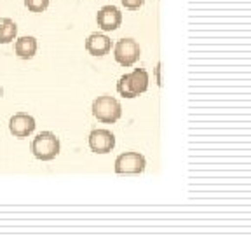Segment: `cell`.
I'll list each match as a JSON object with an SVG mask.
<instances>
[{
    "label": "cell",
    "instance_id": "5bb4252c",
    "mask_svg": "<svg viewBox=\"0 0 251 236\" xmlns=\"http://www.w3.org/2000/svg\"><path fill=\"white\" fill-rule=\"evenodd\" d=\"M2 94H4V89H2V86H0V98H2Z\"/></svg>",
    "mask_w": 251,
    "mask_h": 236
},
{
    "label": "cell",
    "instance_id": "9c48e42d",
    "mask_svg": "<svg viewBox=\"0 0 251 236\" xmlns=\"http://www.w3.org/2000/svg\"><path fill=\"white\" fill-rule=\"evenodd\" d=\"M86 49L93 56H105L112 49V40L105 33H91L86 39Z\"/></svg>",
    "mask_w": 251,
    "mask_h": 236
},
{
    "label": "cell",
    "instance_id": "8fae6325",
    "mask_svg": "<svg viewBox=\"0 0 251 236\" xmlns=\"http://www.w3.org/2000/svg\"><path fill=\"white\" fill-rule=\"evenodd\" d=\"M16 35H18V25L11 18L2 20V25H0V44L12 42L16 39Z\"/></svg>",
    "mask_w": 251,
    "mask_h": 236
},
{
    "label": "cell",
    "instance_id": "ba28073f",
    "mask_svg": "<svg viewBox=\"0 0 251 236\" xmlns=\"http://www.w3.org/2000/svg\"><path fill=\"white\" fill-rule=\"evenodd\" d=\"M96 23L101 30L105 31H114L121 27L122 23V14L115 5H105L98 11L96 14Z\"/></svg>",
    "mask_w": 251,
    "mask_h": 236
},
{
    "label": "cell",
    "instance_id": "7a4b0ae2",
    "mask_svg": "<svg viewBox=\"0 0 251 236\" xmlns=\"http://www.w3.org/2000/svg\"><path fill=\"white\" fill-rule=\"evenodd\" d=\"M61 144L52 131H42L31 140V154L39 161H51L59 154Z\"/></svg>",
    "mask_w": 251,
    "mask_h": 236
},
{
    "label": "cell",
    "instance_id": "4fadbf2b",
    "mask_svg": "<svg viewBox=\"0 0 251 236\" xmlns=\"http://www.w3.org/2000/svg\"><path fill=\"white\" fill-rule=\"evenodd\" d=\"M122 5H124L126 9H131V11H134V9H140L141 5L145 4V0H121Z\"/></svg>",
    "mask_w": 251,
    "mask_h": 236
},
{
    "label": "cell",
    "instance_id": "30bf717a",
    "mask_svg": "<svg viewBox=\"0 0 251 236\" xmlns=\"http://www.w3.org/2000/svg\"><path fill=\"white\" fill-rule=\"evenodd\" d=\"M14 51L21 59H31L37 53V39L31 35L21 37V39L16 40Z\"/></svg>",
    "mask_w": 251,
    "mask_h": 236
},
{
    "label": "cell",
    "instance_id": "3957f363",
    "mask_svg": "<svg viewBox=\"0 0 251 236\" xmlns=\"http://www.w3.org/2000/svg\"><path fill=\"white\" fill-rule=\"evenodd\" d=\"M91 110H93L94 118L98 119V121L105 122V124H114L122 116V107L119 103V100L114 98V96H108V94L94 98Z\"/></svg>",
    "mask_w": 251,
    "mask_h": 236
},
{
    "label": "cell",
    "instance_id": "7c38bea8",
    "mask_svg": "<svg viewBox=\"0 0 251 236\" xmlns=\"http://www.w3.org/2000/svg\"><path fill=\"white\" fill-rule=\"evenodd\" d=\"M25 5L31 12H44L49 7V0H25Z\"/></svg>",
    "mask_w": 251,
    "mask_h": 236
},
{
    "label": "cell",
    "instance_id": "277c9868",
    "mask_svg": "<svg viewBox=\"0 0 251 236\" xmlns=\"http://www.w3.org/2000/svg\"><path fill=\"white\" fill-rule=\"evenodd\" d=\"M147 168V159L141 152H122L115 159L114 170L119 175H140Z\"/></svg>",
    "mask_w": 251,
    "mask_h": 236
},
{
    "label": "cell",
    "instance_id": "52a82bcc",
    "mask_svg": "<svg viewBox=\"0 0 251 236\" xmlns=\"http://www.w3.org/2000/svg\"><path fill=\"white\" fill-rule=\"evenodd\" d=\"M35 119L30 114L25 112H18L9 119V131L14 135L16 138H26L35 131Z\"/></svg>",
    "mask_w": 251,
    "mask_h": 236
},
{
    "label": "cell",
    "instance_id": "8992f818",
    "mask_svg": "<svg viewBox=\"0 0 251 236\" xmlns=\"http://www.w3.org/2000/svg\"><path fill=\"white\" fill-rule=\"evenodd\" d=\"M115 147V135L108 130H93L89 133V149L94 154H108Z\"/></svg>",
    "mask_w": 251,
    "mask_h": 236
},
{
    "label": "cell",
    "instance_id": "5b68a950",
    "mask_svg": "<svg viewBox=\"0 0 251 236\" xmlns=\"http://www.w3.org/2000/svg\"><path fill=\"white\" fill-rule=\"evenodd\" d=\"M141 49L134 39H121L114 47V58L122 67H133L140 59Z\"/></svg>",
    "mask_w": 251,
    "mask_h": 236
},
{
    "label": "cell",
    "instance_id": "6da1fadb",
    "mask_svg": "<svg viewBox=\"0 0 251 236\" xmlns=\"http://www.w3.org/2000/svg\"><path fill=\"white\" fill-rule=\"evenodd\" d=\"M149 89V74L145 68H134L131 74H126L119 79L117 91L124 98H136L138 94Z\"/></svg>",
    "mask_w": 251,
    "mask_h": 236
}]
</instances>
